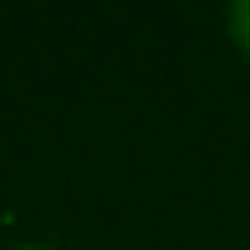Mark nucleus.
<instances>
[{"label": "nucleus", "instance_id": "f03ea898", "mask_svg": "<svg viewBox=\"0 0 250 250\" xmlns=\"http://www.w3.org/2000/svg\"><path fill=\"white\" fill-rule=\"evenodd\" d=\"M10 250H56V245H10Z\"/></svg>", "mask_w": 250, "mask_h": 250}, {"label": "nucleus", "instance_id": "f257e3e1", "mask_svg": "<svg viewBox=\"0 0 250 250\" xmlns=\"http://www.w3.org/2000/svg\"><path fill=\"white\" fill-rule=\"evenodd\" d=\"M225 36H230V46L250 62V0H230V10H225Z\"/></svg>", "mask_w": 250, "mask_h": 250}]
</instances>
